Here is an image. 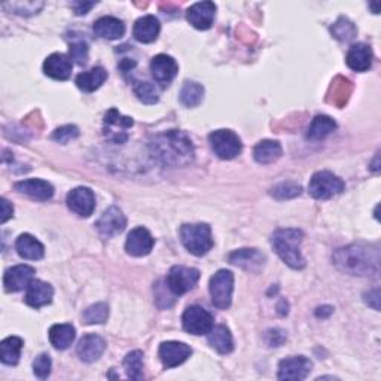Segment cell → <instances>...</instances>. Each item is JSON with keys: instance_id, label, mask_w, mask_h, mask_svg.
<instances>
[{"instance_id": "obj_1", "label": "cell", "mask_w": 381, "mask_h": 381, "mask_svg": "<svg viewBox=\"0 0 381 381\" xmlns=\"http://www.w3.org/2000/svg\"><path fill=\"white\" fill-rule=\"evenodd\" d=\"M151 157L167 167H183L194 161V145L190 139L179 130L160 133L149 141Z\"/></svg>"}, {"instance_id": "obj_2", "label": "cell", "mask_w": 381, "mask_h": 381, "mask_svg": "<svg viewBox=\"0 0 381 381\" xmlns=\"http://www.w3.org/2000/svg\"><path fill=\"white\" fill-rule=\"evenodd\" d=\"M332 262L340 271L352 276H377L380 271V249L375 244L366 243L349 244L333 252Z\"/></svg>"}, {"instance_id": "obj_3", "label": "cell", "mask_w": 381, "mask_h": 381, "mask_svg": "<svg viewBox=\"0 0 381 381\" xmlns=\"http://www.w3.org/2000/svg\"><path fill=\"white\" fill-rule=\"evenodd\" d=\"M303 237L304 234L301 230L283 228L274 233L271 238L276 254L286 265H289L293 270H303L305 267V259L301 254Z\"/></svg>"}, {"instance_id": "obj_4", "label": "cell", "mask_w": 381, "mask_h": 381, "mask_svg": "<svg viewBox=\"0 0 381 381\" xmlns=\"http://www.w3.org/2000/svg\"><path fill=\"white\" fill-rule=\"evenodd\" d=\"M181 240L189 254L202 256L213 247L212 230L207 223H185L181 228Z\"/></svg>"}, {"instance_id": "obj_5", "label": "cell", "mask_w": 381, "mask_h": 381, "mask_svg": "<svg viewBox=\"0 0 381 381\" xmlns=\"http://www.w3.org/2000/svg\"><path fill=\"white\" fill-rule=\"evenodd\" d=\"M209 289L214 307L219 310L230 308L234 292V274L230 270H219L210 279Z\"/></svg>"}, {"instance_id": "obj_6", "label": "cell", "mask_w": 381, "mask_h": 381, "mask_svg": "<svg viewBox=\"0 0 381 381\" xmlns=\"http://www.w3.org/2000/svg\"><path fill=\"white\" fill-rule=\"evenodd\" d=\"M345 185L338 176L331 172H317L310 179L308 193L316 200H329L341 194Z\"/></svg>"}, {"instance_id": "obj_7", "label": "cell", "mask_w": 381, "mask_h": 381, "mask_svg": "<svg viewBox=\"0 0 381 381\" xmlns=\"http://www.w3.org/2000/svg\"><path fill=\"white\" fill-rule=\"evenodd\" d=\"M213 152L221 160H234L242 153V140L231 130H216L209 136Z\"/></svg>"}, {"instance_id": "obj_8", "label": "cell", "mask_w": 381, "mask_h": 381, "mask_svg": "<svg viewBox=\"0 0 381 381\" xmlns=\"http://www.w3.org/2000/svg\"><path fill=\"white\" fill-rule=\"evenodd\" d=\"M198 280L200 271L197 268L176 265L169 271V274H167L165 283L176 296H181L189 292L190 289H194Z\"/></svg>"}, {"instance_id": "obj_9", "label": "cell", "mask_w": 381, "mask_h": 381, "mask_svg": "<svg viewBox=\"0 0 381 381\" xmlns=\"http://www.w3.org/2000/svg\"><path fill=\"white\" fill-rule=\"evenodd\" d=\"M183 329L193 335H207L214 326L213 316L200 305H190L182 316Z\"/></svg>"}, {"instance_id": "obj_10", "label": "cell", "mask_w": 381, "mask_h": 381, "mask_svg": "<svg viewBox=\"0 0 381 381\" xmlns=\"http://www.w3.org/2000/svg\"><path fill=\"white\" fill-rule=\"evenodd\" d=\"M134 125L133 118L119 113L115 107L104 115V136L113 143H124L128 140L127 130Z\"/></svg>"}, {"instance_id": "obj_11", "label": "cell", "mask_w": 381, "mask_h": 381, "mask_svg": "<svg viewBox=\"0 0 381 381\" xmlns=\"http://www.w3.org/2000/svg\"><path fill=\"white\" fill-rule=\"evenodd\" d=\"M313 363L305 356H292L288 359H283L279 363V380H293L300 381L305 380L308 374L312 373Z\"/></svg>"}, {"instance_id": "obj_12", "label": "cell", "mask_w": 381, "mask_h": 381, "mask_svg": "<svg viewBox=\"0 0 381 381\" xmlns=\"http://www.w3.org/2000/svg\"><path fill=\"white\" fill-rule=\"evenodd\" d=\"M66 202L71 212L79 214L82 218H88L95 209V195L90 188L79 186L70 190Z\"/></svg>"}, {"instance_id": "obj_13", "label": "cell", "mask_w": 381, "mask_h": 381, "mask_svg": "<svg viewBox=\"0 0 381 381\" xmlns=\"http://www.w3.org/2000/svg\"><path fill=\"white\" fill-rule=\"evenodd\" d=\"M95 226L103 238H112L125 230L127 219L124 213L113 206L103 212L100 219L95 222Z\"/></svg>"}, {"instance_id": "obj_14", "label": "cell", "mask_w": 381, "mask_h": 381, "mask_svg": "<svg viewBox=\"0 0 381 381\" xmlns=\"http://www.w3.org/2000/svg\"><path fill=\"white\" fill-rule=\"evenodd\" d=\"M158 354L164 368L170 369V368L182 365L188 357L193 354V349H190L185 342L165 341V342H161Z\"/></svg>"}, {"instance_id": "obj_15", "label": "cell", "mask_w": 381, "mask_h": 381, "mask_svg": "<svg viewBox=\"0 0 381 381\" xmlns=\"http://www.w3.org/2000/svg\"><path fill=\"white\" fill-rule=\"evenodd\" d=\"M177 70H179V66L176 63V60L170 55L160 54L157 57H153L151 62L152 76L155 82L160 83L162 88L170 85L177 75Z\"/></svg>"}, {"instance_id": "obj_16", "label": "cell", "mask_w": 381, "mask_h": 381, "mask_svg": "<svg viewBox=\"0 0 381 381\" xmlns=\"http://www.w3.org/2000/svg\"><path fill=\"white\" fill-rule=\"evenodd\" d=\"M155 244L153 237L151 235V233L143 228V226H139V228L131 230V233L127 237L125 242V250L127 254L131 256H146L152 252Z\"/></svg>"}, {"instance_id": "obj_17", "label": "cell", "mask_w": 381, "mask_h": 381, "mask_svg": "<svg viewBox=\"0 0 381 381\" xmlns=\"http://www.w3.org/2000/svg\"><path fill=\"white\" fill-rule=\"evenodd\" d=\"M36 270L30 265H15L6 270L4 276V286L6 292H18L32 283Z\"/></svg>"}, {"instance_id": "obj_18", "label": "cell", "mask_w": 381, "mask_h": 381, "mask_svg": "<svg viewBox=\"0 0 381 381\" xmlns=\"http://www.w3.org/2000/svg\"><path fill=\"white\" fill-rule=\"evenodd\" d=\"M216 15V5L213 2H198L186 12L188 21L198 30H209Z\"/></svg>"}, {"instance_id": "obj_19", "label": "cell", "mask_w": 381, "mask_h": 381, "mask_svg": "<svg viewBox=\"0 0 381 381\" xmlns=\"http://www.w3.org/2000/svg\"><path fill=\"white\" fill-rule=\"evenodd\" d=\"M106 350V341L95 335V333H88V335H83L76 347V353L81 357V361L87 362V363H92L95 361H99L102 354Z\"/></svg>"}, {"instance_id": "obj_20", "label": "cell", "mask_w": 381, "mask_h": 381, "mask_svg": "<svg viewBox=\"0 0 381 381\" xmlns=\"http://www.w3.org/2000/svg\"><path fill=\"white\" fill-rule=\"evenodd\" d=\"M71 69H74L71 60L66 54L60 53L51 54L43 63L45 75L55 81H67L71 75Z\"/></svg>"}, {"instance_id": "obj_21", "label": "cell", "mask_w": 381, "mask_h": 381, "mask_svg": "<svg viewBox=\"0 0 381 381\" xmlns=\"http://www.w3.org/2000/svg\"><path fill=\"white\" fill-rule=\"evenodd\" d=\"M15 189L24 195L39 201H48L54 195V186L42 179H26V181L17 182Z\"/></svg>"}, {"instance_id": "obj_22", "label": "cell", "mask_w": 381, "mask_h": 381, "mask_svg": "<svg viewBox=\"0 0 381 381\" xmlns=\"http://www.w3.org/2000/svg\"><path fill=\"white\" fill-rule=\"evenodd\" d=\"M26 289L27 292L26 296H24V301L33 308H41L53 301L54 289L50 283H45L42 280H32Z\"/></svg>"}, {"instance_id": "obj_23", "label": "cell", "mask_w": 381, "mask_h": 381, "mask_svg": "<svg viewBox=\"0 0 381 381\" xmlns=\"http://www.w3.org/2000/svg\"><path fill=\"white\" fill-rule=\"evenodd\" d=\"M228 261L233 265L244 268L247 271H256L265 264V255L258 249H240L230 254Z\"/></svg>"}, {"instance_id": "obj_24", "label": "cell", "mask_w": 381, "mask_h": 381, "mask_svg": "<svg viewBox=\"0 0 381 381\" xmlns=\"http://www.w3.org/2000/svg\"><path fill=\"white\" fill-rule=\"evenodd\" d=\"M345 63L354 71H366L373 66V50L366 43H354L345 57Z\"/></svg>"}, {"instance_id": "obj_25", "label": "cell", "mask_w": 381, "mask_h": 381, "mask_svg": "<svg viewBox=\"0 0 381 381\" xmlns=\"http://www.w3.org/2000/svg\"><path fill=\"white\" fill-rule=\"evenodd\" d=\"M160 30L161 24L158 18H155L153 15H145L136 21L133 27V34L136 41L141 43H151L153 41H157Z\"/></svg>"}, {"instance_id": "obj_26", "label": "cell", "mask_w": 381, "mask_h": 381, "mask_svg": "<svg viewBox=\"0 0 381 381\" xmlns=\"http://www.w3.org/2000/svg\"><path fill=\"white\" fill-rule=\"evenodd\" d=\"M94 33L102 39L115 41L123 38L125 33V26L121 20L115 17H102L94 22Z\"/></svg>"}, {"instance_id": "obj_27", "label": "cell", "mask_w": 381, "mask_h": 381, "mask_svg": "<svg viewBox=\"0 0 381 381\" xmlns=\"http://www.w3.org/2000/svg\"><path fill=\"white\" fill-rule=\"evenodd\" d=\"M15 249L21 258L29 261L42 259L45 255L43 244L39 240H36V238L30 234H21L17 238Z\"/></svg>"}, {"instance_id": "obj_28", "label": "cell", "mask_w": 381, "mask_h": 381, "mask_svg": "<svg viewBox=\"0 0 381 381\" xmlns=\"http://www.w3.org/2000/svg\"><path fill=\"white\" fill-rule=\"evenodd\" d=\"M207 340L212 347L221 354H230L234 350V340L231 332L223 325L213 326L207 333Z\"/></svg>"}, {"instance_id": "obj_29", "label": "cell", "mask_w": 381, "mask_h": 381, "mask_svg": "<svg viewBox=\"0 0 381 381\" xmlns=\"http://www.w3.org/2000/svg\"><path fill=\"white\" fill-rule=\"evenodd\" d=\"M107 79V71L103 67H92L88 71H83V74L76 76V85L82 91L85 92H92L95 90H99L104 81Z\"/></svg>"}, {"instance_id": "obj_30", "label": "cell", "mask_w": 381, "mask_h": 381, "mask_svg": "<svg viewBox=\"0 0 381 381\" xmlns=\"http://www.w3.org/2000/svg\"><path fill=\"white\" fill-rule=\"evenodd\" d=\"M283 153L282 145L276 140H262L254 149V158L259 164H271L277 161Z\"/></svg>"}, {"instance_id": "obj_31", "label": "cell", "mask_w": 381, "mask_h": 381, "mask_svg": "<svg viewBox=\"0 0 381 381\" xmlns=\"http://www.w3.org/2000/svg\"><path fill=\"white\" fill-rule=\"evenodd\" d=\"M50 341L58 350H66L69 349L71 342L75 341L76 337V331L75 328L69 325V324H62V325H54L50 329Z\"/></svg>"}, {"instance_id": "obj_32", "label": "cell", "mask_w": 381, "mask_h": 381, "mask_svg": "<svg viewBox=\"0 0 381 381\" xmlns=\"http://www.w3.org/2000/svg\"><path fill=\"white\" fill-rule=\"evenodd\" d=\"M335 128H337V124H335V121H333V119L331 116L319 115V116H316L313 119V123L310 124L308 131H307V139L308 140H313V141L324 140Z\"/></svg>"}, {"instance_id": "obj_33", "label": "cell", "mask_w": 381, "mask_h": 381, "mask_svg": "<svg viewBox=\"0 0 381 381\" xmlns=\"http://www.w3.org/2000/svg\"><path fill=\"white\" fill-rule=\"evenodd\" d=\"M24 341L20 337H8L0 342V361L5 365H17Z\"/></svg>"}, {"instance_id": "obj_34", "label": "cell", "mask_w": 381, "mask_h": 381, "mask_svg": "<svg viewBox=\"0 0 381 381\" xmlns=\"http://www.w3.org/2000/svg\"><path fill=\"white\" fill-rule=\"evenodd\" d=\"M181 103L186 107H195L202 102V97H205V88H202L198 82H190L186 81L183 83V87L181 90Z\"/></svg>"}, {"instance_id": "obj_35", "label": "cell", "mask_w": 381, "mask_h": 381, "mask_svg": "<svg viewBox=\"0 0 381 381\" xmlns=\"http://www.w3.org/2000/svg\"><path fill=\"white\" fill-rule=\"evenodd\" d=\"M124 368L128 378L141 380L143 378V353L140 350L130 352L124 359Z\"/></svg>"}, {"instance_id": "obj_36", "label": "cell", "mask_w": 381, "mask_h": 381, "mask_svg": "<svg viewBox=\"0 0 381 381\" xmlns=\"http://www.w3.org/2000/svg\"><path fill=\"white\" fill-rule=\"evenodd\" d=\"M109 317V307L104 303H97L90 305L85 312H83V321L87 325H100Z\"/></svg>"}, {"instance_id": "obj_37", "label": "cell", "mask_w": 381, "mask_h": 381, "mask_svg": "<svg viewBox=\"0 0 381 381\" xmlns=\"http://www.w3.org/2000/svg\"><path fill=\"white\" fill-rule=\"evenodd\" d=\"M331 32L333 34V38L341 41V42H349V41L354 39L356 34H357L354 24L344 17L338 18V21L332 26Z\"/></svg>"}, {"instance_id": "obj_38", "label": "cell", "mask_w": 381, "mask_h": 381, "mask_svg": "<svg viewBox=\"0 0 381 381\" xmlns=\"http://www.w3.org/2000/svg\"><path fill=\"white\" fill-rule=\"evenodd\" d=\"M134 92L137 95V99L145 103V104H155L158 102V92L155 90V87L149 82H141V81H134L133 83Z\"/></svg>"}, {"instance_id": "obj_39", "label": "cell", "mask_w": 381, "mask_h": 381, "mask_svg": "<svg viewBox=\"0 0 381 381\" xmlns=\"http://www.w3.org/2000/svg\"><path fill=\"white\" fill-rule=\"evenodd\" d=\"M301 194V186L293 182H282L271 189V195L277 200H289Z\"/></svg>"}, {"instance_id": "obj_40", "label": "cell", "mask_w": 381, "mask_h": 381, "mask_svg": "<svg viewBox=\"0 0 381 381\" xmlns=\"http://www.w3.org/2000/svg\"><path fill=\"white\" fill-rule=\"evenodd\" d=\"M51 366H53V362H51L50 354L42 353L36 357L34 362H33V373L38 378L45 380L51 374Z\"/></svg>"}, {"instance_id": "obj_41", "label": "cell", "mask_w": 381, "mask_h": 381, "mask_svg": "<svg viewBox=\"0 0 381 381\" xmlns=\"http://www.w3.org/2000/svg\"><path fill=\"white\" fill-rule=\"evenodd\" d=\"M78 136H79V128L76 125H64V127H60L54 131L53 139L58 143H63V145H66V143L75 140Z\"/></svg>"}, {"instance_id": "obj_42", "label": "cell", "mask_w": 381, "mask_h": 381, "mask_svg": "<svg viewBox=\"0 0 381 381\" xmlns=\"http://www.w3.org/2000/svg\"><path fill=\"white\" fill-rule=\"evenodd\" d=\"M70 58L75 60L79 66H83L88 62V46L85 42H75L70 45Z\"/></svg>"}, {"instance_id": "obj_43", "label": "cell", "mask_w": 381, "mask_h": 381, "mask_svg": "<svg viewBox=\"0 0 381 381\" xmlns=\"http://www.w3.org/2000/svg\"><path fill=\"white\" fill-rule=\"evenodd\" d=\"M4 6H11L12 11L18 15H33L43 8V4H34V2H21V4H5Z\"/></svg>"}, {"instance_id": "obj_44", "label": "cell", "mask_w": 381, "mask_h": 381, "mask_svg": "<svg viewBox=\"0 0 381 381\" xmlns=\"http://www.w3.org/2000/svg\"><path fill=\"white\" fill-rule=\"evenodd\" d=\"M265 341L271 347H279L286 341V332L283 329H268L265 332Z\"/></svg>"}, {"instance_id": "obj_45", "label": "cell", "mask_w": 381, "mask_h": 381, "mask_svg": "<svg viewBox=\"0 0 381 381\" xmlns=\"http://www.w3.org/2000/svg\"><path fill=\"white\" fill-rule=\"evenodd\" d=\"M0 207H2V214H0V223H5L9 221L12 216H14V207L9 205V201L6 198L0 200Z\"/></svg>"}, {"instance_id": "obj_46", "label": "cell", "mask_w": 381, "mask_h": 381, "mask_svg": "<svg viewBox=\"0 0 381 381\" xmlns=\"http://www.w3.org/2000/svg\"><path fill=\"white\" fill-rule=\"evenodd\" d=\"M94 6H95L94 2H74L71 4V8L75 9L76 15H85L87 12Z\"/></svg>"}, {"instance_id": "obj_47", "label": "cell", "mask_w": 381, "mask_h": 381, "mask_svg": "<svg viewBox=\"0 0 381 381\" xmlns=\"http://www.w3.org/2000/svg\"><path fill=\"white\" fill-rule=\"evenodd\" d=\"M366 295H368V296H371V300L374 301V303H373V308L377 310V312H378V310H380V291H378V289H374V291H371V292L366 293Z\"/></svg>"}, {"instance_id": "obj_48", "label": "cell", "mask_w": 381, "mask_h": 381, "mask_svg": "<svg viewBox=\"0 0 381 381\" xmlns=\"http://www.w3.org/2000/svg\"><path fill=\"white\" fill-rule=\"evenodd\" d=\"M332 312H333L332 307H319L317 312H316V316L317 317H325V316L332 314Z\"/></svg>"}, {"instance_id": "obj_49", "label": "cell", "mask_w": 381, "mask_h": 381, "mask_svg": "<svg viewBox=\"0 0 381 381\" xmlns=\"http://www.w3.org/2000/svg\"><path fill=\"white\" fill-rule=\"evenodd\" d=\"M369 6L374 9V14H378V4H369Z\"/></svg>"}]
</instances>
